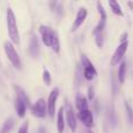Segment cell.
<instances>
[{"mask_svg":"<svg viewBox=\"0 0 133 133\" xmlns=\"http://www.w3.org/2000/svg\"><path fill=\"white\" fill-rule=\"evenodd\" d=\"M88 133H92V132H91V131H89V132H88Z\"/></svg>","mask_w":133,"mask_h":133,"instance_id":"f1b7e54d","label":"cell"},{"mask_svg":"<svg viewBox=\"0 0 133 133\" xmlns=\"http://www.w3.org/2000/svg\"><path fill=\"white\" fill-rule=\"evenodd\" d=\"M13 125H14V120L12 119V118H8V119L4 123V125H2L0 133H9L12 131V129H13Z\"/></svg>","mask_w":133,"mask_h":133,"instance_id":"ac0fdd59","label":"cell"},{"mask_svg":"<svg viewBox=\"0 0 133 133\" xmlns=\"http://www.w3.org/2000/svg\"><path fill=\"white\" fill-rule=\"evenodd\" d=\"M58 95H60V90H58V88H54V89L51 90L50 95H49L47 106H48V115L50 116V117H54V115H55L56 102H57Z\"/></svg>","mask_w":133,"mask_h":133,"instance_id":"277c9868","label":"cell"},{"mask_svg":"<svg viewBox=\"0 0 133 133\" xmlns=\"http://www.w3.org/2000/svg\"><path fill=\"white\" fill-rule=\"evenodd\" d=\"M42 78H43V82L46 85H50L51 83V75L48 70H43V74H42Z\"/></svg>","mask_w":133,"mask_h":133,"instance_id":"ffe728a7","label":"cell"},{"mask_svg":"<svg viewBox=\"0 0 133 133\" xmlns=\"http://www.w3.org/2000/svg\"><path fill=\"white\" fill-rule=\"evenodd\" d=\"M97 9H98V13L99 15H101V19L102 20H106V13H105V9H104L103 5L101 4V2H97Z\"/></svg>","mask_w":133,"mask_h":133,"instance_id":"44dd1931","label":"cell"},{"mask_svg":"<svg viewBox=\"0 0 133 133\" xmlns=\"http://www.w3.org/2000/svg\"><path fill=\"white\" fill-rule=\"evenodd\" d=\"M83 75H84V78L88 81H92L97 75V70L95 69L94 64L90 65V66H87V68L83 69Z\"/></svg>","mask_w":133,"mask_h":133,"instance_id":"4fadbf2b","label":"cell"},{"mask_svg":"<svg viewBox=\"0 0 133 133\" xmlns=\"http://www.w3.org/2000/svg\"><path fill=\"white\" fill-rule=\"evenodd\" d=\"M88 16V11L87 8H84V7H82V8L78 9L77 14H76V19L75 21H74L72 26H71V32H75V30H77L78 28L81 27V26L84 23L85 19H87Z\"/></svg>","mask_w":133,"mask_h":133,"instance_id":"8992f818","label":"cell"},{"mask_svg":"<svg viewBox=\"0 0 133 133\" xmlns=\"http://www.w3.org/2000/svg\"><path fill=\"white\" fill-rule=\"evenodd\" d=\"M81 63H82V65H83V69H84V68H87V66L92 65L91 61H90L89 58H88L87 56L84 55V54H82V55H81Z\"/></svg>","mask_w":133,"mask_h":133,"instance_id":"603a6c76","label":"cell"},{"mask_svg":"<svg viewBox=\"0 0 133 133\" xmlns=\"http://www.w3.org/2000/svg\"><path fill=\"white\" fill-rule=\"evenodd\" d=\"M15 109H16V112H18V116L20 118H23L26 115V109H27V105L23 103L21 99L16 98L15 99Z\"/></svg>","mask_w":133,"mask_h":133,"instance_id":"5bb4252c","label":"cell"},{"mask_svg":"<svg viewBox=\"0 0 133 133\" xmlns=\"http://www.w3.org/2000/svg\"><path fill=\"white\" fill-rule=\"evenodd\" d=\"M95 40H96V44L98 48H102L103 47V43H104V36H103V33H99V34H96L95 35Z\"/></svg>","mask_w":133,"mask_h":133,"instance_id":"7402d4cb","label":"cell"},{"mask_svg":"<svg viewBox=\"0 0 133 133\" xmlns=\"http://www.w3.org/2000/svg\"><path fill=\"white\" fill-rule=\"evenodd\" d=\"M94 98H95V90L92 87H90L88 89V99L89 101H94Z\"/></svg>","mask_w":133,"mask_h":133,"instance_id":"484cf974","label":"cell"},{"mask_svg":"<svg viewBox=\"0 0 133 133\" xmlns=\"http://www.w3.org/2000/svg\"><path fill=\"white\" fill-rule=\"evenodd\" d=\"M109 5H110L111 9H112V12L116 14V15H118V16L124 15V13H123L122 8H120L119 4H118L117 1H115V0H110V1H109Z\"/></svg>","mask_w":133,"mask_h":133,"instance_id":"e0dca14e","label":"cell"},{"mask_svg":"<svg viewBox=\"0 0 133 133\" xmlns=\"http://www.w3.org/2000/svg\"><path fill=\"white\" fill-rule=\"evenodd\" d=\"M15 91H16V98L21 99V101H22L23 103H25L26 105H27V108H28V106H30L29 98H28L27 94L25 92V90L21 89L20 87H15Z\"/></svg>","mask_w":133,"mask_h":133,"instance_id":"9a60e30c","label":"cell"},{"mask_svg":"<svg viewBox=\"0 0 133 133\" xmlns=\"http://www.w3.org/2000/svg\"><path fill=\"white\" fill-rule=\"evenodd\" d=\"M65 110L64 108H61L57 113V132L63 133L64 132V126H65V118H64Z\"/></svg>","mask_w":133,"mask_h":133,"instance_id":"8fae6325","label":"cell"},{"mask_svg":"<svg viewBox=\"0 0 133 133\" xmlns=\"http://www.w3.org/2000/svg\"><path fill=\"white\" fill-rule=\"evenodd\" d=\"M126 39H127V33L125 32V33H123L122 36H120V43H124V42H127V41H126Z\"/></svg>","mask_w":133,"mask_h":133,"instance_id":"4316f807","label":"cell"},{"mask_svg":"<svg viewBox=\"0 0 133 133\" xmlns=\"http://www.w3.org/2000/svg\"><path fill=\"white\" fill-rule=\"evenodd\" d=\"M129 6L131 7V8H133V2H131V1H130V2H129Z\"/></svg>","mask_w":133,"mask_h":133,"instance_id":"83f0119b","label":"cell"},{"mask_svg":"<svg viewBox=\"0 0 133 133\" xmlns=\"http://www.w3.org/2000/svg\"><path fill=\"white\" fill-rule=\"evenodd\" d=\"M7 30H8V35L13 44H20V34H19L18 25H16V19L13 13V9L8 8L7 9Z\"/></svg>","mask_w":133,"mask_h":133,"instance_id":"6da1fadb","label":"cell"},{"mask_svg":"<svg viewBox=\"0 0 133 133\" xmlns=\"http://www.w3.org/2000/svg\"><path fill=\"white\" fill-rule=\"evenodd\" d=\"M127 47H129V42H124V43H120L118 46V48L116 49L115 54H113L112 58H111V65H117L119 62H122L123 57H124L125 53L127 50Z\"/></svg>","mask_w":133,"mask_h":133,"instance_id":"5b68a950","label":"cell"},{"mask_svg":"<svg viewBox=\"0 0 133 133\" xmlns=\"http://www.w3.org/2000/svg\"><path fill=\"white\" fill-rule=\"evenodd\" d=\"M65 122L68 124L69 129L72 132L76 131L77 129V122H76V116L75 112H74L72 108H71L69 104H66V110H65Z\"/></svg>","mask_w":133,"mask_h":133,"instance_id":"52a82bcc","label":"cell"},{"mask_svg":"<svg viewBox=\"0 0 133 133\" xmlns=\"http://www.w3.org/2000/svg\"><path fill=\"white\" fill-rule=\"evenodd\" d=\"M76 108H77V110L79 111H85V110H89V106H88V102L87 99H85V97H83L81 94H78L77 96H76Z\"/></svg>","mask_w":133,"mask_h":133,"instance_id":"7c38bea8","label":"cell"},{"mask_svg":"<svg viewBox=\"0 0 133 133\" xmlns=\"http://www.w3.org/2000/svg\"><path fill=\"white\" fill-rule=\"evenodd\" d=\"M48 113V106L43 98H39L32 106V115L37 118H44Z\"/></svg>","mask_w":133,"mask_h":133,"instance_id":"3957f363","label":"cell"},{"mask_svg":"<svg viewBox=\"0 0 133 133\" xmlns=\"http://www.w3.org/2000/svg\"><path fill=\"white\" fill-rule=\"evenodd\" d=\"M4 50H5V54H6L7 58L11 61V63L13 64L14 68L16 69H21L22 68V63H21V58L19 56L18 51L15 50L14 48V44L9 41H6L4 43Z\"/></svg>","mask_w":133,"mask_h":133,"instance_id":"7a4b0ae2","label":"cell"},{"mask_svg":"<svg viewBox=\"0 0 133 133\" xmlns=\"http://www.w3.org/2000/svg\"><path fill=\"white\" fill-rule=\"evenodd\" d=\"M125 109H126V113H127V118H129V122H133V111L131 109V106L129 105V103H125Z\"/></svg>","mask_w":133,"mask_h":133,"instance_id":"cb8c5ba5","label":"cell"},{"mask_svg":"<svg viewBox=\"0 0 133 133\" xmlns=\"http://www.w3.org/2000/svg\"><path fill=\"white\" fill-rule=\"evenodd\" d=\"M28 127H29V123L23 122L22 124H21V126L19 127L18 133H28Z\"/></svg>","mask_w":133,"mask_h":133,"instance_id":"d4e9b609","label":"cell"},{"mask_svg":"<svg viewBox=\"0 0 133 133\" xmlns=\"http://www.w3.org/2000/svg\"><path fill=\"white\" fill-rule=\"evenodd\" d=\"M78 118L81 119V122L85 125L87 127H92L94 126V115L90 110L81 111L78 113Z\"/></svg>","mask_w":133,"mask_h":133,"instance_id":"9c48e42d","label":"cell"},{"mask_svg":"<svg viewBox=\"0 0 133 133\" xmlns=\"http://www.w3.org/2000/svg\"><path fill=\"white\" fill-rule=\"evenodd\" d=\"M125 75H126V63L122 62L119 65V70H118V79L120 83H124Z\"/></svg>","mask_w":133,"mask_h":133,"instance_id":"d6986e66","label":"cell"},{"mask_svg":"<svg viewBox=\"0 0 133 133\" xmlns=\"http://www.w3.org/2000/svg\"><path fill=\"white\" fill-rule=\"evenodd\" d=\"M29 53L33 57H39L40 55V42L36 35H33L29 41Z\"/></svg>","mask_w":133,"mask_h":133,"instance_id":"30bf717a","label":"cell"},{"mask_svg":"<svg viewBox=\"0 0 133 133\" xmlns=\"http://www.w3.org/2000/svg\"><path fill=\"white\" fill-rule=\"evenodd\" d=\"M40 34H41L43 43L46 44L47 47H50L51 46V40H53L54 30L51 29V28H49L48 26L42 25V26H40Z\"/></svg>","mask_w":133,"mask_h":133,"instance_id":"ba28073f","label":"cell"},{"mask_svg":"<svg viewBox=\"0 0 133 133\" xmlns=\"http://www.w3.org/2000/svg\"><path fill=\"white\" fill-rule=\"evenodd\" d=\"M50 48L53 49L54 51H55L56 54H58L60 53V50H61V46H60V39H58V35H57V33L54 30V34H53V40H51V46H50Z\"/></svg>","mask_w":133,"mask_h":133,"instance_id":"2e32d148","label":"cell"}]
</instances>
